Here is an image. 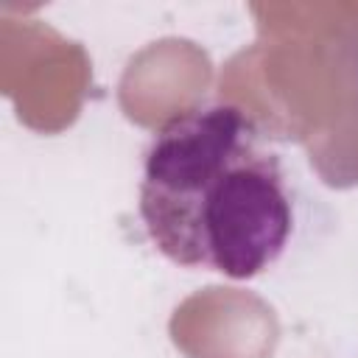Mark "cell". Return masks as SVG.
<instances>
[{"mask_svg":"<svg viewBox=\"0 0 358 358\" xmlns=\"http://www.w3.org/2000/svg\"><path fill=\"white\" fill-rule=\"evenodd\" d=\"M137 210L159 255L229 280L271 268L294 229L282 162L232 103L193 106L151 137Z\"/></svg>","mask_w":358,"mask_h":358,"instance_id":"obj_1","label":"cell"}]
</instances>
